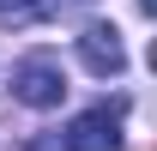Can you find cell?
<instances>
[{
    "mask_svg": "<svg viewBox=\"0 0 157 151\" xmlns=\"http://www.w3.org/2000/svg\"><path fill=\"white\" fill-rule=\"evenodd\" d=\"M12 97H18L24 109H60V97H67V73H60L55 55H24L12 67Z\"/></svg>",
    "mask_w": 157,
    "mask_h": 151,
    "instance_id": "6da1fadb",
    "label": "cell"
},
{
    "mask_svg": "<svg viewBox=\"0 0 157 151\" xmlns=\"http://www.w3.org/2000/svg\"><path fill=\"white\" fill-rule=\"evenodd\" d=\"M121 109H127V103H115V109H109V103H91V109L67 127L73 151H127L121 145Z\"/></svg>",
    "mask_w": 157,
    "mask_h": 151,
    "instance_id": "7a4b0ae2",
    "label": "cell"
},
{
    "mask_svg": "<svg viewBox=\"0 0 157 151\" xmlns=\"http://www.w3.org/2000/svg\"><path fill=\"white\" fill-rule=\"evenodd\" d=\"M78 60H85L97 79H121V73H127L121 30H115V24H85V30H78Z\"/></svg>",
    "mask_w": 157,
    "mask_h": 151,
    "instance_id": "3957f363",
    "label": "cell"
},
{
    "mask_svg": "<svg viewBox=\"0 0 157 151\" xmlns=\"http://www.w3.org/2000/svg\"><path fill=\"white\" fill-rule=\"evenodd\" d=\"M60 12V0H0V30H30Z\"/></svg>",
    "mask_w": 157,
    "mask_h": 151,
    "instance_id": "277c9868",
    "label": "cell"
},
{
    "mask_svg": "<svg viewBox=\"0 0 157 151\" xmlns=\"http://www.w3.org/2000/svg\"><path fill=\"white\" fill-rule=\"evenodd\" d=\"M24 151H73V139H67V127H42Z\"/></svg>",
    "mask_w": 157,
    "mask_h": 151,
    "instance_id": "5b68a950",
    "label": "cell"
},
{
    "mask_svg": "<svg viewBox=\"0 0 157 151\" xmlns=\"http://www.w3.org/2000/svg\"><path fill=\"white\" fill-rule=\"evenodd\" d=\"M139 12H145V18H151V12H157V0H139Z\"/></svg>",
    "mask_w": 157,
    "mask_h": 151,
    "instance_id": "8992f818",
    "label": "cell"
}]
</instances>
